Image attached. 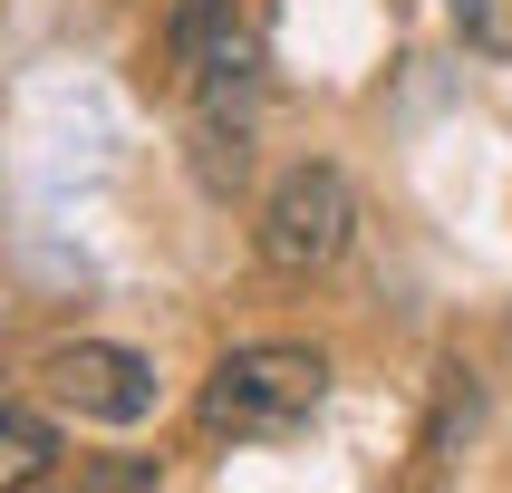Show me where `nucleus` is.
Returning <instances> with one entry per match:
<instances>
[{
  "label": "nucleus",
  "instance_id": "obj_3",
  "mask_svg": "<svg viewBox=\"0 0 512 493\" xmlns=\"http://www.w3.org/2000/svg\"><path fill=\"white\" fill-rule=\"evenodd\" d=\"M271 58V0H174V68L203 116H242Z\"/></svg>",
  "mask_w": 512,
  "mask_h": 493
},
{
  "label": "nucleus",
  "instance_id": "obj_6",
  "mask_svg": "<svg viewBox=\"0 0 512 493\" xmlns=\"http://www.w3.org/2000/svg\"><path fill=\"white\" fill-rule=\"evenodd\" d=\"M87 484H165L155 464H87Z\"/></svg>",
  "mask_w": 512,
  "mask_h": 493
},
{
  "label": "nucleus",
  "instance_id": "obj_5",
  "mask_svg": "<svg viewBox=\"0 0 512 493\" xmlns=\"http://www.w3.org/2000/svg\"><path fill=\"white\" fill-rule=\"evenodd\" d=\"M58 474V426L29 406H0V493H29Z\"/></svg>",
  "mask_w": 512,
  "mask_h": 493
},
{
  "label": "nucleus",
  "instance_id": "obj_4",
  "mask_svg": "<svg viewBox=\"0 0 512 493\" xmlns=\"http://www.w3.org/2000/svg\"><path fill=\"white\" fill-rule=\"evenodd\" d=\"M39 397L58 416H78V426H145L155 397H165V377L145 348H116V339H58L39 358Z\"/></svg>",
  "mask_w": 512,
  "mask_h": 493
},
{
  "label": "nucleus",
  "instance_id": "obj_1",
  "mask_svg": "<svg viewBox=\"0 0 512 493\" xmlns=\"http://www.w3.org/2000/svg\"><path fill=\"white\" fill-rule=\"evenodd\" d=\"M319 397H329V358H319V348L252 339V348H223V358L203 368L194 416H203V435H223V445H261V435L310 426Z\"/></svg>",
  "mask_w": 512,
  "mask_h": 493
},
{
  "label": "nucleus",
  "instance_id": "obj_2",
  "mask_svg": "<svg viewBox=\"0 0 512 493\" xmlns=\"http://www.w3.org/2000/svg\"><path fill=\"white\" fill-rule=\"evenodd\" d=\"M358 242V194H348L339 165H290L252 213V252L271 281H319V271H339V252Z\"/></svg>",
  "mask_w": 512,
  "mask_h": 493
}]
</instances>
